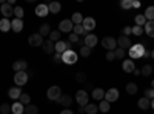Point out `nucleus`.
<instances>
[{
    "label": "nucleus",
    "instance_id": "6e6552de",
    "mask_svg": "<svg viewBox=\"0 0 154 114\" xmlns=\"http://www.w3.org/2000/svg\"><path fill=\"white\" fill-rule=\"evenodd\" d=\"M43 37L38 34V32H35V34H31L29 37H28V43H29V46H34V48H37V46H42L43 45Z\"/></svg>",
    "mask_w": 154,
    "mask_h": 114
},
{
    "label": "nucleus",
    "instance_id": "39448f33",
    "mask_svg": "<svg viewBox=\"0 0 154 114\" xmlns=\"http://www.w3.org/2000/svg\"><path fill=\"white\" fill-rule=\"evenodd\" d=\"M75 100H77V105H79V106H86L89 103L88 93L85 90H79V91L75 93Z\"/></svg>",
    "mask_w": 154,
    "mask_h": 114
},
{
    "label": "nucleus",
    "instance_id": "a18cd8bd",
    "mask_svg": "<svg viewBox=\"0 0 154 114\" xmlns=\"http://www.w3.org/2000/svg\"><path fill=\"white\" fill-rule=\"evenodd\" d=\"M131 29H133V34L137 35V37H140V35L143 34V28H142V26H137V25H136V26H133Z\"/></svg>",
    "mask_w": 154,
    "mask_h": 114
},
{
    "label": "nucleus",
    "instance_id": "c03bdc74",
    "mask_svg": "<svg viewBox=\"0 0 154 114\" xmlns=\"http://www.w3.org/2000/svg\"><path fill=\"white\" fill-rule=\"evenodd\" d=\"M120 6H122L123 9H131V8H133V0H122Z\"/></svg>",
    "mask_w": 154,
    "mask_h": 114
},
{
    "label": "nucleus",
    "instance_id": "58836bf2",
    "mask_svg": "<svg viewBox=\"0 0 154 114\" xmlns=\"http://www.w3.org/2000/svg\"><path fill=\"white\" fill-rule=\"evenodd\" d=\"M60 31L57 29V31H51V34H49V40H53L54 43H57V42H60Z\"/></svg>",
    "mask_w": 154,
    "mask_h": 114
},
{
    "label": "nucleus",
    "instance_id": "a211bd4d",
    "mask_svg": "<svg viewBox=\"0 0 154 114\" xmlns=\"http://www.w3.org/2000/svg\"><path fill=\"white\" fill-rule=\"evenodd\" d=\"M11 29L14 31V32H22V29H23V20L14 17V19L11 20Z\"/></svg>",
    "mask_w": 154,
    "mask_h": 114
},
{
    "label": "nucleus",
    "instance_id": "9d476101",
    "mask_svg": "<svg viewBox=\"0 0 154 114\" xmlns=\"http://www.w3.org/2000/svg\"><path fill=\"white\" fill-rule=\"evenodd\" d=\"M133 46L131 43V39L130 37H126V35H122L117 39V48H122V49H130Z\"/></svg>",
    "mask_w": 154,
    "mask_h": 114
},
{
    "label": "nucleus",
    "instance_id": "de8ad7c7",
    "mask_svg": "<svg viewBox=\"0 0 154 114\" xmlns=\"http://www.w3.org/2000/svg\"><path fill=\"white\" fill-rule=\"evenodd\" d=\"M68 37H69V43H75V42L79 43V42H80V40H79V35H75L74 32H71Z\"/></svg>",
    "mask_w": 154,
    "mask_h": 114
},
{
    "label": "nucleus",
    "instance_id": "49530a36",
    "mask_svg": "<svg viewBox=\"0 0 154 114\" xmlns=\"http://www.w3.org/2000/svg\"><path fill=\"white\" fill-rule=\"evenodd\" d=\"M89 54H91V49H89L88 46H85V45H83V46L80 48V56H82V57H88Z\"/></svg>",
    "mask_w": 154,
    "mask_h": 114
},
{
    "label": "nucleus",
    "instance_id": "f257e3e1",
    "mask_svg": "<svg viewBox=\"0 0 154 114\" xmlns=\"http://www.w3.org/2000/svg\"><path fill=\"white\" fill-rule=\"evenodd\" d=\"M145 45L142 43H137V45H133L130 49H128V54H130V59L131 60H136V59H142L143 54H145Z\"/></svg>",
    "mask_w": 154,
    "mask_h": 114
},
{
    "label": "nucleus",
    "instance_id": "dca6fc26",
    "mask_svg": "<svg viewBox=\"0 0 154 114\" xmlns=\"http://www.w3.org/2000/svg\"><path fill=\"white\" fill-rule=\"evenodd\" d=\"M42 48H43V51H45L46 54H54V53H56V43H54L53 40H49V39L43 42Z\"/></svg>",
    "mask_w": 154,
    "mask_h": 114
},
{
    "label": "nucleus",
    "instance_id": "f03ea898",
    "mask_svg": "<svg viewBox=\"0 0 154 114\" xmlns=\"http://www.w3.org/2000/svg\"><path fill=\"white\" fill-rule=\"evenodd\" d=\"M46 97H48L49 100H54V102H57V100L62 97L60 86H57V85L49 86V88H48V91H46Z\"/></svg>",
    "mask_w": 154,
    "mask_h": 114
},
{
    "label": "nucleus",
    "instance_id": "4d7b16f0",
    "mask_svg": "<svg viewBox=\"0 0 154 114\" xmlns=\"http://www.w3.org/2000/svg\"><path fill=\"white\" fill-rule=\"evenodd\" d=\"M151 108H152V109H154V99H152V100H151Z\"/></svg>",
    "mask_w": 154,
    "mask_h": 114
},
{
    "label": "nucleus",
    "instance_id": "e433bc0d",
    "mask_svg": "<svg viewBox=\"0 0 154 114\" xmlns=\"http://www.w3.org/2000/svg\"><path fill=\"white\" fill-rule=\"evenodd\" d=\"M72 32H74L75 35H82V34H85V37L89 34V32H86V31L83 29L82 25H74V29H72Z\"/></svg>",
    "mask_w": 154,
    "mask_h": 114
},
{
    "label": "nucleus",
    "instance_id": "f704fd0d",
    "mask_svg": "<svg viewBox=\"0 0 154 114\" xmlns=\"http://www.w3.org/2000/svg\"><path fill=\"white\" fill-rule=\"evenodd\" d=\"M99 111V106L96 105V103H88L86 106H85V112L86 114H96Z\"/></svg>",
    "mask_w": 154,
    "mask_h": 114
},
{
    "label": "nucleus",
    "instance_id": "a19ab883",
    "mask_svg": "<svg viewBox=\"0 0 154 114\" xmlns=\"http://www.w3.org/2000/svg\"><path fill=\"white\" fill-rule=\"evenodd\" d=\"M114 56H116V59H125V49H122V48H116L114 49Z\"/></svg>",
    "mask_w": 154,
    "mask_h": 114
},
{
    "label": "nucleus",
    "instance_id": "bf43d9fd",
    "mask_svg": "<svg viewBox=\"0 0 154 114\" xmlns=\"http://www.w3.org/2000/svg\"><path fill=\"white\" fill-rule=\"evenodd\" d=\"M151 86H152V88H154V79H152V82H151Z\"/></svg>",
    "mask_w": 154,
    "mask_h": 114
},
{
    "label": "nucleus",
    "instance_id": "6ab92c4d",
    "mask_svg": "<svg viewBox=\"0 0 154 114\" xmlns=\"http://www.w3.org/2000/svg\"><path fill=\"white\" fill-rule=\"evenodd\" d=\"M35 14L38 16V17H46L48 14H49V9H48V5H37L35 6Z\"/></svg>",
    "mask_w": 154,
    "mask_h": 114
},
{
    "label": "nucleus",
    "instance_id": "4468645a",
    "mask_svg": "<svg viewBox=\"0 0 154 114\" xmlns=\"http://www.w3.org/2000/svg\"><path fill=\"white\" fill-rule=\"evenodd\" d=\"M26 68H28V62L23 60V59L16 60L14 63H12V69H14L16 72H19V71H26Z\"/></svg>",
    "mask_w": 154,
    "mask_h": 114
},
{
    "label": "nucleus",
    "instance_id": "72a5a7b5",
    "mask_svg": "<svg viewBox=\"0 0 154 114\" xmlns=\"http://www.w3.org/2000/svg\"><path fill=\"white\" fill-rule=\"evenodd\" d=\"M19 102H20L23 106L29 105V102H31V97H29V94H26V93H22V96L19 97Z\"/></svg>",
    "mask_w": 154,
    "mask_h": 114
},
{
    "label": "nucleus",
    "instance_id": "9b49d317",
    "mask_svg": "<svg viewBox=\"0 0 154 114\" xmlns=\"http://www.w3.org/2000/svg\"><path fill=\"white\" fill-rule=\"evenodd\" d=\"M0 12H2V16L5 19H9L11 16H14V8L9 3H3V5H0Z\"/></svg>",
    "mask_w": 154,
    "mask_h": 114
},
{
    "label": "nucleus",
    "instance_id": "cd10ccee",
    "mask_svg": "<svg viewBox=\"0 0 154 114\" xmlns=\"http://www.w3.org/2000/svg\"><path fill=\"white\" fill-rule=\"evenodd\" d=\"M125 90H126V93L130 94V96H134L137 91H139V86L134 83V82H130V83H126V86H125Z\"/></svg>",
    "mask_w": 154,
    "mask_h": 114
},
{
    "label": "nucleus",
    "instance_id": "1a4fd4ad",
    "mask_svg": "<svg viewBox=\"0 0 154 114\" xmlns=\"http://www.w3.org/2000/svg\"><path fill=\"white\" fill-rule=\"evenodd\" d=\"M117 99H119V90H117V88H109L108 91H105V99H103V100L112 103V102H116Z\"/></svg>",
    "mask_w": 154,
    "mask_h": 114
},
{
    "label": "nucleus",
    "instance_id": "f8f14e48",
    "mask_svg": "<svg viewBox=\"0 0 154 114\" xmlns=\"http://www.w3.org/2000/svg\"><path fill=\"white\" fill-rule=\"evenodd\" d=\"M82 26H83V29H85L86 32L93 31V29L96 28V20H94L93 17H85L83 22H82Z\"/></svg>",
    "mask_w": 154,
    "mask_h": 114
},
{
    "label": "nucleus",
    "instance_id": "2f4dec72",
    "mask_svg": "<svg viewBox=\"0 0 154 114\" xmlns=\"http://www.w3.org/2000/svg\"><path fill=\"white\" fill-rule=\"evenodd\" d=\"M83 19H85V17L80 14V12H74V14H72V17H71V22H72L74 25H82Z\"/></svg>",
    "mask_w": 154,
    "mask_h": 114
},
{
    "label": "nucleus",
    "instance_id": "20e7f679",
    "mask_svg": "<svg viewBox=\"0 0 154 114\" xmlns=\"http://www.w3.org/2000/svg\"><path fill=\"white\" fill-rule=\"evenodd\" d=\"M62 62L66 63V65H74V63L77 62V54L72 51V49H68V51H65L62 54Z\"/></svg>",
    "mask_w": 154,
    "mask_h": 114
},
{
    "label": "nucleus",
    "instance_id": "ddd939ff",
    "mask_svg": "<svg viewBox=\"0 0 154 114\" xmlns=\"http://www.w3.org/2000/svg\"><path fill=\"white\" fill-rule=\"evenodd\" d=\"M97 43H99V39H97V35H94V34H88V35L85 37V40H83V45L88 46L89 49L94 48Z\"/></svg>",
    "mask_w": 154,
    "mask_h": 114
},
{
    "label": "nucleus",
    "instance_id": "aec40b11",
    "mask_svg": "<svg viewBox=\"0 0 154 114\" xmlns=\"http://www.w3.org/2000/svg\"><path fill=\"white\" fill-rule=\"evenodd\" d=\"M122 69H123L125 72H133V71L136 69L134 62H133L131 59H126V60H123V63H122Z\"/></svg>",
    "mask_w": 154,
    "mask_h": 114
},
{
    "label": "nucleus",
    "instance_id": "2eb2a0df",
    "mask_svg": "<svg viewBox=\"0 0 154 114\" xmlns=\"http://www.w3.org/2000/svg\"><path fill=\"white\" fill-rule=\"evenodd\" d=\"M8 96H9V99L14 100V102H17L19 97L22 96V88H20V86H12V88H9Z\"/></svg>",
    "mask_w": 154,
    "mask_h": 114
},
{
    "label": "nucleus",
    "instance_id": "c85d7f7f",
    "mask_svg": "<svg viewBox=\"0 0 154 114\" xmlns=\"http://www.w3.org/2000/svg\"><path fill=\"white\" fill-rule=\"evenodd\" d=\"M48 9H49V12H53V14H59L60 9H62V5L59 2H51L48 5Z\"/></svg>",
    "mask_w": 154,
    "mask_h": 114
},
{
    "label": "nucleus",
    "instance_id": "13d9d810",
    "mask_svg": "<svg viewBox=\"0 0 154 114\" xmlns=\"http://www.w3.org/2000/svg\"><path fill=\"white\" fill-rule=\"evenodd\" d=\"M151 57L154 59V49H152V51H151Z\"/></svg>",
    "mask_w": 154,
    "mask_h": 114
},
{
    "label": "nucleus",
    "instance_id": "393cba45",
    "mask_svg": "<svg viewBox=\"0 0 154 114\" xmlns=\"http://www.w3.org/2000/svg\"><path fill=\"white\" fill-rule=\"evenodd\" d=\"M91 96H93L94 100H99V102H100V100H103V99H105V91L102 90V88H94Z\"/></svg>",
    "mask_w": 154,
    "mask_h": 114
},
{
    "label": "nucleus",
    "instance_id": "6e6d98bb",
    "mask_svg": "<svg viewBox=\"0 0 154 114\" xmlns=\"http://www.w3.org/2000/svg\"><path fill=\"white\" fill-rule=\"evenodd\" d=\"M133 74H134V75H139V74H140V69H137V68H136V69L133 71Z\"/></svg>",
    "mask_w": 154,
    "mask_h": 114
},
{
    "label": "nucleus",
    "instance_id": "603ef678",
    "mask_svg": "<svg viewBox=\"0 0 154 114\" xmlns=\"http://www.w3.org/2000/svg\"><path fill=\"white\" fill-rule=\"evenodd\" d=\"M130 34H133V29H131L130 26H125V28H123V35H126V37H128Z\"/></svg>",
    "mask_w": 154,
    "mask_h": 114
},
{
    "label": "nucleus",
    "instance_id": "bb28decb",
    "mask_svg": "<svg viewBox=\"0 0 154 114\" xmlns=\"http://www.w3.org/2000/svg\"><path fill=\"white\" fill-rule=\"evenodd\" d=\"M11 29V20L9 19H2V20H0V31H2V32H8Z\"/></svg>",
    "mask_w": 154,
    "mask_h": 114
},
{
    "label": "nucleus",
    "instance_id": "37998d69",
    "mask_svg": "<svg viewBox=\"0 0 154 114\" xmlns=\"http://www.w3.org/2000/svg\"><path fill=\"white\" fill-rule=\"evenodd\" d=\"M9 112H11V105H8V103L0 105V114H9Z\"/></svg>",
    "mask_w": 154,
    "mask_h": 114
},
{
    "label": "nucleus",
    "instance_id": "4be33fe9",
    "mask_svg": "<svg viewBox=\"0 0 154 114\" xmlns=\"http://www.w3.org/2000/svg\"><path fill=\"white\" fill-rule=\"evenodd\" d=\"M57 102L63 106V108H69L71 106V103H72V97L71 96H68V94H65V96H62Z\"/></svg>",
    "mask_w": 154,
    "mask_h": 114
},
{
    "label": "nucleus",
    "instance_id": "5fc2aeb1",
    "mask_svg": "<svg viewBox=\"0 0 154 114\" xmlns=\"http://www.w3.org/2000/svg\"><path fill=\"white\" fill-rule=\"evenodd\" d=\"M133 8H140V2H137V0H133Z\"/></svg>",
    "mask_w": 154,
    "mask_h": 114
},
{
    "label": "nucleus",
    "instance_id": "473e14b6",
    "mask_svg": "<svg viewBox=\"0 0 154 114\" xmlns=\"http://www.w3.org/2000/svg\"><path fill=\"white\" fill-rule=\"evenodd\" d=\"M134 22H136L137 26H145V25H146V19H145L143 14H137V16L134 17Z\"/></svg>",
    "mask_w": 154,
    "mask_h": 114
},
{
    "label": "nucleus",
    "instance_id": "a878e982",
    "mask_svg": "<svg viewBox=\"0 0 154 114\" xmlns=\"http://www.w3.org/2000/svg\"><path fill=\"white\" fill-rule=\"evenodd\" d=\"M38 34H40L42 37H46L51 34V25L49 23H43L40 25V28H38Z\"/></svg>",
    "mask_w": 154,
    "mask_h": 114
},
{
    "label": "nucleus",
    "instance_id": "3c124183",
    "mask_svg": "<svg viewBox=\"0 0 154 114\" xmlns=\"http://www.w3.org/2000/svg\"><path fill=\"white\" fill-rule=\"evenodd\" d=\"M105 57H106V60H109V62H111V60H114V59H116V56H114V51H108Z\"/></svg>",
    "mask_w": 154,
    "mask_h": 114
},
{
    "label": "nucleus",
    "instance_id": "0eeeda50",
    "mask_svg": "<svg viewBox=\"0 0 154 114\" xmlns=\"http://www.w3.org/2000/svg\"><path fill=\"white\" fill-rule=\"evenodd\" d=\"M72 29H74V23L71 22V19H65L59 23V31L60 32H69L71 34Z\"/></svg>",
    "mask_w": 154,
    "mask_h": 114
},
{
    "label": "nucleus",
    "instance_id": "423d86ee",
    "mask_svg": "<svg viewBox=\"0 0 154 114\" xmlns=\"http://www.w3.org/2000/svg\"><path fill=\"white\" fill-rule=\"evenodd\" d=\"M102 46L108 51H114L116 48H117V40L114 39V37H103L102 39Z\"/></svg>",
    "mask_w": 154,
    "mask_h": 114
},
{
    "label": "nucleus",
    "instance_id": "7c9ffc66",
    "mask_svg": "<svg viewBox=\"0 0 154 114\" xmlns=\"http://www.w3.org/2000/svg\"><path fill=\"white\" fill-rule=\"evenodd\" d=\"M140 74L145 75V77H149V75L152 74V66L149 65V63H146V65L142 66V69H140Z\"/></svg>",
    "mask_w": 154,
    "mask_h": 114
},
{
    "label": "nucleus",
    "instance_id": "c756f323",
    "mask_svg": "<svg viewBox=\"0 0 154 114\" xmlns=\"http://www.w3.org/2000/svg\"><path fill=\"white\" fill-rule=\"evenodd\" d=\"M145 19H146V22H152L154 20V6H148L146 9H145Z\"/></svg>",
    "mask_w": 154,
    "mask_h": 114
},
{
    "label": "nucleus",
    "instance_id": "8fccbe9b",
    "mask_svg": "<svg viewBox=\"0 0 154 114\" xmlns=\"http://www.w3.org/2000/svg\"><path fill=\"white\" fill-rule=\"evenodd\" d=\"M53 59H54V63H60V62H62V54L54 53V54H53Z\"/></svg>",
    "mask_w": 154,
    "mask_h": 114
},
{
    "label": "nucleus",
    "instance_id": "5701e85b",
    "mask_svg": "<svg viewBox=\"0 0 154 114\" xmlns=\"http://www.w3.org/2000/svg\"><path fill=\"white\" fill-rule=\"evenodd\" d=\"M11 112L12 114H23L25 112V106L17 100V102H14V103L11 105Z\"/></svg>",
    "mask_w": 154,
    "mask_h": 114
},
{
    "label": "nucleus",
    "instance_id": "ea45409f",
    "mask_svg": "<svg viewBox=\"0 0 154 114\" xmlns=\"http://www.w3.org/2000/svg\"><path fill=\"white\" fill-rule=\"evenodd\" d=\"M23 14H25V11H23V8L22 6H16L14 8V16H16V19H23Z\"/></svg>",
    "mask_w": 154,
    "mask_h": 114
},
{
    "label": "nucleus",
    "instance_id": "79ce46f5",
    "mask_svg": "<svg viewBox=\"0 0 154 114\" xmlns=\"http://www.w3.org/2000/svg\"><path fill=\"white\" fill-rule=\"evenodd\" d=\"M75 80H77V83H85L86 82V74L85 72H77L75 74Z\"/></svg>",
    "mask_w": 154,
    "mask_h": 114
},
{
    "label": "nucleus",
    "instance_id": "c9c22d12",
    "mask_svg": "<svg viewBox=\"0 0 154 114\" xmlns=\"http://www.w3.org/2000/svg\"><path fill=\"white\" fill-rule=\"evenodd\" d=\"M38 112V108H37V105H32V103H29V105H26L25 106V112L23 114H37Z\"/></svg>",
    "mask_w": 154,
    "mask_h": 114
},
{
    "label": "nucleus",
    "instance_id": "864d4df0",
    "mask_svg": "<svg viewBox=\"0 0 154 114\" xmlns=\"http://www.w3.org/2000/svg\"><path fill=\"white\" fill-rule=\"evenodd\" d=\"M60 114H74L69 108H63V111H60Z\"/></svg>",
    "mask_w": 154,
    "mask_h": 114
},
{
    "label": "nucleus",
    "instance_id": "09e8293b",
    "mask_svg": "<svg viewBox=\"0 0 154 114\" xmlns=\"http://www.w3.org/2000/svg\"><path fill=\"white\" fill-rule=\"evenodd\" d=\"M145 97H146V99H149V100H151V99H154V88H149V90H146V91H145Z\"/></svg>",
    "mask_w": 154,
    "mask_h": 114
},
{
    "label": "nucleus",
    "instance_id": "7ed1b4c3",
    "mask_svg": "<svg viewBox=\"0 0 154 114\" xmlns=\"http://www.w3.org/2000/svg\"><path fill=\"white\" fill-rule=\"evenodd\" d=\"M14 83L16 86H23V85H26L28 83V72L26 71H19L14 74Z\"/></svg>",
    "mask_w": 154,
    "mask_h": 114
},
{
    "label": "nucleus",
    "instance_id": "b1692460",
    "mask_svg": "<svg viewBox=\"0 0 154 114\" xmlns=\"http://www.w3.org/2000/svg\"><path fill=\"white\" fill-rule=\"evenodd\" d=\"M143 32L151 37V39H154V20L152 22H146V25L143 26Z\"/></svg>",
    "mask_w": 154,
    "mask_h": 114
},
{
    "label": "nucleus",
    "instance_id": "412c9836",
    "mask_svg": "<svg viewBox=\"0 0 154 114\" xmlns=\"http://www.w3.org/2000/svg\"><path fill=\"white\" fill-rule=\"evenodd\" d=\"M137 106H139L140 109L146 111V109H149V108H151V100H149V99H146V97L139 99V100H137Z\"/></svg>",
    "mask_w": 154,
    "mask_h": 114
},
{
    "label": "nucleus",
    "instance_id": "f3484780",
    "mask_svg": "<svg viewBox=\"0 0 154 114\" xmlns=\"http://www.w3.org/2000/svg\"><path fill=\"white\" fill-rule=\"evenodd\" d=\"M69 48H71V43H69V42H63V40H60V42L56 43V53L63 54L65 51H68Z\"/></svg>",
    "mask_w": 154,
    "mask_h": 114
},
{
    "label": "nucleus",
    "instance_id": "4c0bfd02",
    "mask_svg": "<svg viewBox=\"0 0 154 114\" xmlns=\"http://www.w3.org/2000/svg\"><path fill=\"white\" fill-rule=\"evenodd\" d=\"M109 102H106V100H100V103L97 105L99 106V111H102V112H108L109 111Z\"/></svg>",
    "mask_w": 154,
    "mask_h": 114
}]
</instances>
